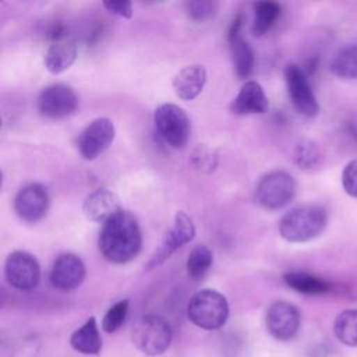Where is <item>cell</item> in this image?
Wrapping results in <instances>:
<instances>
[{
  "instance_id": "d6986e66",
  "label": "cell",
  "mask_w": 357,
  "mask_h": 357,
  "mask_svg": "<svg viewBox=\"0 0 357 357\" xmlns=\"http://www.w3.org/2000/svg\"><path fill=\"white\" fill-rule=\"evenodd\" d=\"M206 84V70L201 64L183 67L173 78V89L183 100L195 99Z\"/></svg>"
},
{
  "instance_id": "ac0fdd59",
  "label": "cell",
  "mask_w": 357,
  "mask_h": 357,
  "mask_svg": "<svg viewBox=\"0 0 357 357\" xmlns=\"http://www.w3.org/2000/svg\"><path fill=\"white\" fill-rule=\"evenodd\" d=\"M230 109L234 114H262L268 112L269 102L264 88L257 81H245L233 99Z\"/></svg>"
},
{
  "instance_id": "484cf974",
  "label": "cell",
  "mask_w": 357,
  "mask_h": 357,
  "mask_svg": "<svg viewBox=\"0 0 357 357\" xmlns=\"http://www.w3.org/2000/svg\"><path fill=\"white\" fill-rule=\"evenodd\" d=\"M190 163L194 169L202 173H212L218 167L219 155L212 146L206 144H198L191 152Z\"/></svg>"
},
{
  "instance_id": "cb8c5ba5",
  "label": "cell",
  "mask_w": 357,
  "mask_h": 357,
  "mask_svg": "<svg viewBox=\"0 0 357 357\" xmlns=\"http://www.w3.org/2000/svg\"><path fill=\"white\" fill-rule=\"evenodd\" d=\"M212 262H213V254L211 248L205 244L195 245L191 250L185 262L188 276L194 280L202 279L205 273L209 271V268L212 266Z\"/></svg>"
},
{
  "instance_id": "7c38bea8",
  "label": "cell",
  "mask_w": 357,
  "mask_h": 357,
  "mask_svg": "<svg viewBox=\"0 0 357 357\" xmlns=\"http://www.w3.org/2000/svg\"><path fill=\"white\" fill-rule=\"evenodd\" d=\"M50 197L47 190L38 183L22 187L14 198V211L20 219L28 223L39 222L47 213Z\"/></svg>"
},
{
  "instance_id": "ba28073f",
  "label": "cell",
  "mask_w": 357,
  "mask_h": 357,
  "mask_svg": "<svg viewBox=\"0 0 357 357\" xmlns=\"http://www.w3.org/2000/svg\"><path fill=\"white\" fill-rule=\"evenodd\" d=\"M284 81L294 109L307 117H314L319 112V105L311 89L305 71L297 64H287L284 68Z\"/></svg>"
},
{
  "instance_id": "52a82bcc",
  "label": "cell",
  "mask_w": 357,
  "mask_h": 357,
  "mask_svg": "<svg viewBox=\"0 0 357 357\" xmlns=\"http://www.w3.org/2000/svg\"><path fill=\"white\" fill-rule=\"evenodd\" d=\"M195 237V226L192 219L184 212L178 211L174 215L173 227L163 236L159 247L155 250L152 257L146 264V269H152L163 264L166 259L172 257L174 251H177L184 244L192 241Z\"/></svg>"
},
{
  "instance_id": "8fae6325",
  "label": "cell",
  "mask_w": 357,
  "mask_h": 357,
  "mask_svg": "<svg viewBox=\"0 0 357 357\" xmlns=\"http://www.w3.org/2000/svg\"><path fill=\"white\" fill-rule=\"evenodd\" d=\"M116 128L110 119L99 117L91 121L78 137V151L86 160L100 156L113 142Z\"/></svg>"
},
{
  "instance_id": "5bb4252c",
  "label": "cell",
  "mask_w": 357,
  "mask_h": 357,
  "mask_svg": "<svg viewBox=\"0 0 357 357\" xmlns=\"http://www.w3.org/2000/svg\"><path fill=\"white\" fill-rule=\"evenodd\" d=\"M85 278L84 261L71 252L59 255L50 271V283L53 287L61 291H70L77 289Z\"/></svg>"
},
{
  "instance_id": "9a60e30c",
  "label": "cell",
  "mask_w": 357,
  "mask_h": 357,
  "mask_svg": "<svg viewBox=\"0 0 357 357\" xmlns=\"http://www.w3.org/2000/svg\"><path fill=\"white\" fill-rule=\"evenodd\" d=\"M77 59V45L73 38L57 29L50 36V43L45 53V66L52 74L68 70Z\"/></svg>"
},
{
  "instance_id": "4dcf8cb0",
  "label": "cell",
  "mask_w": 357,
  "mask_h": 357,
  "mask_svg": "<svg viewBox=\"0 0 357 357\" xmlns=\"http://www.w3.org/2000/svg\"><path fill=\"white\" fill-rule=\"evenodd\" d=\"M103 7L109 13L126 20H130L134 13L131 1H103Z\"/></svg>"
},
{
  "instance_id": "277c9868",
  "label": "cell",
  "mask_w": 357,
  "mask_h": 357,
  "mask_svg": "<svg viewBox=\"0 0 357 357\" xmlns=\"http://www.w3.org/2000/svg\"><path fill=\"white\" fill-rule=\"evenodd\" d=\"M172 328L166 319L158 315L139 317L132 325L131 339L135 347L148 356H158L172 343Z\"/></svg>"
},
{
  "instance_id": "ffe728a7",
  "label": "cell",
  "mask_w": 357,
  "mask_h": 357,
  "mask_svg": "<svg viewBox=\"0 0 357 357\" xmlns=\"http://www.w3.org/2000/svg\"><path fill=\"white\" fill-rule=\"evenodd\" d=\"M70 344L74 350L82 354H98L102 349V339L98 329L96 319L88 318L82 326L71 333Z\"/></svg>"
},
{
  "instance_id": "30bf717a",
  "label": "cell",
  "mask_w": 357,
  "mask_h": 357,
  "mask_svg": "<svg viewBox=\"0 0 357 357\" xmlns=\"http://www.w3.org/2000/svg\"><path fill=\"white\" fill-rule=\"evenodd\" d=\"M78 107V96L67 84H52L42 89L38 98L39 112L50 119L71 116Z\"/></svg>"
},
{
  "instance_id": "7402d4cb",
  "label": "cell",
  "mask_w": 357,
  "mask_h": 357,
  "mask_svg": "<svg viewBox=\"0 0 357 357\" xmlns=\"http://www.w3.org/2000/svg\"><path fill=\"white\" fill-rule=\"evenodd\" d=\"M283 280L289 287L304 294H324L331 290L326 280L304 272H287L283 275Z\"/></svg>"
},
{
  "instance_id": "d4e9b609",
  "label": "cell",
  "mask_w": 357,
  "mask_h": 357,
  "mask_svg": "<svg viewBox=\"0 0 357 357\" xmlns=\"http://www.w3.org/2000/svg\"><path fill=\"white\" fill-rule=\"evenodd\" d=\"M336 337L346 346H357V310L342 311L333 324Z\"/></svg>"
},
{
  "instance_id": "603a6c76",
  "label": "cell",
  "mask_w": 357,
  "mask_h": 357,
  "mask_svg": "<svg viewBox=\"0 0 357 357\" xmlns=\"http://www.w3.org/2000/svg\"><path fill=\"white\" fill-rule=\"evenodd\" d=\"M280 15V6L275 1H258L254 4V21L251 32L254 36L266 33Z\"/></svg>"
},
{
  "instance_id": "4316f807",
  "label": "cell",
  "mask_w": 357,
  "mask_h": 357,
  "mask_svg": "<svg viewBox=\"0 0 357 357\" xmlns=\"http://www.w3.org/2000/svg\"><path fill=\"white\" fill-rule=\"evenodd\" d=\"M294 160L304 170L314 169L319 165V160H321L319 148L317 146L315 142H312L310 139L301 141L296 148Z\"/></svg>"
},
{
  "instance_id": "3957f363",
  "label": "cell",
  "mask_w": 357,
  "mask_h": 357,
  "mask_svg": "<svg viewBox=\"0 0 357 357\" xmlns=\"http://www.w3.org/2000/svg\"><path fill=\"white\" fill-rule=\"evenodd\" d=\"M187 315L198 328L215 331L223 326L227 321L229 304L222 293L213 289H204L190 298Z\"/></svg>"
},
{
  "instance_id": "7a4b0ae2",
  "label": "cell",
  "mask_w": 357,
  "mask_h": 357,
  "mask_svg": "<svg viewBox=\"0 0 357 357\" xmlns=\"http://www.w3.org/2000/svg\"><path fill=\"white\" fill-rule=\"evenodd\" d=\"M328 222L324 206L317 204L300 205L290 209L279 222L280 236L290 243H305L318 237Z\"/></svg>"
},
{
  "instance_id": "f546056e",
  "label": "cell",
  "mask_w": 357,
  "mask_h": 357,
  "mask_svg": "<svg viewBox=\"0 0 357 357\" xmlns=\"http://www.w3.org/2000/svg\"><path fill=\"white\" fill-rule=\"evenodd\" d=\"M342 185L346 194L357 198V159L349 162L342 172Z\"/></svg>"
},
{
  "instance_id": "5b68a950",
  "label": "cell",
  "mask_w": 357,
  "mask_h": 357,
  "mask_svg": "<svg viewBox=\"0 0 357 357\" xmlns=\"http://www.w3.org/2000/svg\"><path fill=\"white\" fill-rule=\"evenodd\" d=\"M296 195V181L284 170H273L262 176L255 187V201L265 209L286 206Z\"/></svg>"
},
{
  "instance_id": "f1b7e54d",
  "label": "cell",
  "mask_w": 357,
  "mask_h": 357,
  "mask_svg": "<svg viewBox=\"0 0 357 357\" xmlns=\"http://www.w3.org/2000/svg\"><path fill=\"white\" fill-rule=\"evenodd\" d=\"M187 15L194 21H205L216 15L218 1L215 0H190L184 4Z\"/></svg>"
},
{
  "instance_id": "83f0119b",
  "label": "cell",
  "mask_w": 357,
  "mask_h": 357,
  "mask_svg": "<svg viewBox=\"0 0 357 357\" xmlns=\"http://www.w3.org/2000/svg\"><path fill=\"white\" fill-rule=\"evenodd\" d=\"M128 312V300H121L113 304L102 319V328L107 333H113L124 324Z\"/></svg>"
},
{
  "instance_id": "9c48e42d",
  "label": "cell",
  "mask_w": 357,
  "mask_h": 357,
  "mask_svg": "<svg viewBox=\"0 0 357 357\" xmlns=\"http://www.w3.org/2000/svg\"><path fill=\"white\" fill-rule=\"evenodd\" d=\"M7 282L17 290L28 291L36 287L40 278V266L36 258L26 251L11 252L4 265Z\"/></svg>"
},
{
  "instance_id": "6da1fadb",
  "label": "cell",
  "mask_w": 357,
  "mask_h": 357,
  "mask_svg": "<svg viewBox=\"0 0 357 357\" xmlns=\"http://www.w3.org/2000/svg\"><path fill=\"white\" fill-rule=\"evenodd\" d=\"M142 234L137 219L121 209L103 223L99 233V250L113 264H126L141 251Z\"/></svg>"
},
{
  "instance_id": "44dd1931",
  "label": "cell",
  "mask_w": 357,
  "mask_h": 357,
  "mask_svg": "<svg viewBox=\"0 0 357 357\" xmlns=\"http://www.w3.org/2000/svg\"><path fill=\"white\" fill-rule=\"evenodd\" d=\"M331 71L343 79H357V43L339 49L331 63Z\"/></svg>"
},
{
  "instance_id": "8992f818",
  "label": "cell",
  "mask_w": 357,
  "mask_h": 357,
  "mask_svg": "<svg viewBox=\"0 0 357 357\" xmlns=\"http://www.w3.org/2000/svg\"><path fill=\"white\" fill-rule=\"evenodd\" d=\"M153 123L160 138L172 148H184L190 139L191 124L185 112L174 103H163L153 113Z\"/></svg>"
},
{
  "instance_id": "2e32d148",
  "label": "cell",
  "mask_w": 357,
  "mask_h": 357,
  "mask_svg": "<svg viewBox=\"0 0 357 357\" xmlns=\"http://www.w3.org/2000/svg\"><path fill=\"white\" fill-rule=\"evenodd\" d=\"M121 204L117 194L107 188H99L91 192L82 205V212L86 219L92 222L105 223L117 212H120Z\"/></svg>"
},
{
  "instance_id": "e0dca14e",
  "label": "cell",
  "mask_w": 357,
  "mask_h": 357,
  "mask_svg": "<svg viewBox=\"0 0 357 357\" xmlns=\"http://www.w3.org/2000/svg\"><path fill=\"white\" fill-rule=\"evenodd\" d=\"M240 26H241V17H237L229 29V46L233 60V67L236 71V75L240 79L248 78L254 70V52L247 40H244L240 36Z\"/></svg>"
},
{
  "instance_id": "4fadbf2b",
  "label": "cell",
  "mask_w": 357,
  "mask_h": 357,
  "mask_svg": "<svg viewBox=\"0 0 357 357\" xmlns=\"http://www.w3.org/2000/svg\"><path fill=\"white\" fill-rule=\"evenodd\" d=\"M300 312L287 301H275L266 311L268 332L278 340H290L300 328Z\"/></svg>"
}]
</instances>
